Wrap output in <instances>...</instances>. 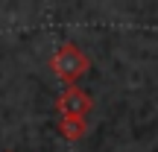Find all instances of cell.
I'll use <instances>...</instances> for the list:
<instances>
[{
	"instance_id": "1",
	"label": "cell",
	"mask_w": 158,
	"mask_h": 152,
	"mask_svg": "<svg viewBox=\"0 0 158 152\" xmlns=\"http://www.w3.org/2000/svg\"><path fill=\"white\" fill-rule=\"evenodd\" d=\"M88 64H91L88 56H85L76 44H62L56 50V56L50 59V68L56 70V76L64 79V82H76V79L88 70Z\"/></svg>"
},
{
	"instance_id": "2",
	"label": "cell",
	"mask_w": 158,
	"mask_h": 152,
	"mask_svg": "<svg viewBox=\"0 0 158 152\" xmlns=\"http://www.w3.org/2000/svg\"><path fill=\"white\" fill-rule=\"evenodd\" d=\"M56 108L62 114V120H82L85 114H91L94 108V100H91L88 91L82 88H64L56 100Z\"/></svg>"
},
{
	"instance_id": "3",
	"label": "cell",
	"mask_w": 158,
	"mask_h": 152,
	"mask_svg": "<svg viewBox=\"0 0 158 152\" xmlns=\"http://www.w3.org/2000/svg\"><path fill=\"white\" fill-rule=\"evenodd\" d=\"M59 132H62L68 141H79L85 126H82V120H62V123H59Z\"/></svg>"
}]
</instances>
